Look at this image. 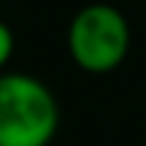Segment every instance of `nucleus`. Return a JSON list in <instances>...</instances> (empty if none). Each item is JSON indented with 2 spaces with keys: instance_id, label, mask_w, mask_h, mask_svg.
Returning a JSON list of instances; mask_svg holds the SVG:
<instances>
[{
  "instance_id": "7ed1b4c3",
  "label": "nucleus",
  "mask_w": 146,
  "mask_h": 146,
  "mask_svg": "<svg viewBox=\"0 0 146 146\" xmlns=\"http://www.w3.org/2000/svg\"><path fill=\"white\" fill-rule=\"evenodd\" d=\"M14 54V33L5 22H0V70L5 68V62Z\"/></svg>"
},
{
  "instance_id": "f257e3e1",
  "label": "nucleus",
  "mask_w": 146,
  "mask_h": 146,
  "mask_svg": "<svg viewBox=\"0 0 146 146\" xmlns=\"http://www.w3.org/2000/svg\"><path fill=\"white\" fill-rule=\"evenodd\" d=\"M60 125L57 98L27 73H0V146H46Z\"/></svg>"
},
{
  "instance_id": "f03ea898",
  "label": "nucleus",
  "mask_w": 146,
  "mask_h": 146,
  "mask_svg": "<svg viewBox=\"0 0 146 146\" xmlns=\"http://www.w3.org/2000/svg\"><path fill=\"white\" fill-rule=\"evenodd\" d=\"M130 49V27L119 8L89 3L68 27V52L87 73H108L119 68Z\"/></svg>"
}]
</instances>
